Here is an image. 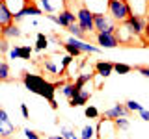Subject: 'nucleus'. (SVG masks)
Returning <instances> with one entry per match:
<instances>
[{
    "mask_svg": "<svg viewBox=\"0 0 149 139\" xmlns=\"http://www.w3.org/2000/svg\"><path fill=\"white\" fill-rule=\"evenodd\" d=\"M58 21H60V28H67V26H71L73 22H77V13L71 11L69 8H65L63 11L58 13Z\"/></svg>",
    "mask_w": 149,
    "mask_h": 139,
    "instance_id": "14",
    "label": "nucleus"
},
{
    "mask_svg": "<svg viewBox=\"0 0 149 139\" xmlns=\"http://www.w3.org/2000/svg\"><path fill=\"white\" fill-rule=\"evenodd\" d=\"M95 43L99 48H116V46H119V37L116 32H97L95 34Z\"/></svg>",
    "mask_w": 149,
    "mask_h": 139,
    "instance_id": "6",
    "label": "nucleus"
},
{
    "mask_svg": "<svg viewBox=\"0 0 149 139\" xmlns=\"http://www.w3.org/2000/svg\"><path fill=\"white\" fill-rule=\"evenodd\" d=\"M9 48H11L9 41H8V39H2V37H0V54H8V52H9Z\"/></svg>",
    "mask_w": 149,
    "mask_h": 139,
    "instance_id": "32",
    "label": "nucleus"
},
{
    "mask_svg": "<svg viewBox=\"0 0 149 139\" xmlns=\"http://www.w3.org/2000/svg\"><path fill=\"white\" fill-rule=\"evenodd\" d=\"M136 71L142 74L143 78H149V65H140V67H136Z\"/></svg>",
    "mask_w": 149,
    "mask_h": 139,
    "instance_id": "36",
    "label": "nucleus"
},
{
    "mask_svg": "<svg viewBox=\"0 0 149 139\" xmlns=\"http://www.w3.org/2000/svg\"><path fill=\"white\" fill-rule=\"evenodd\" d=\"M54 139H65V137H63V136H56Z\"/></svg>",
    "mask_w": 149,
    "mask_h": 139,
    "instance_id": "40",
    "label": "nucleus"
},
{
    "mask_svg": "<svg viewBox=\"0 0 149 139\" xmlns=\"http://www.w3.org/2000/svg\"><path fill=\"white\" fill-rule=\"evenodd\" d=\"M90 98H91V91L84 87V89L77 91V93L73 95V98L69 100V106H71V108H80V106H86Z\"/></svg>",
    "mask_w": 149,
    "mask_h": 139,
    "instance_id": "13",
    "label": "nucleus"
},
{
    "mask_svg": "<svg viewBox=\"0 0 149 139\" xmlns=\"http://www.w3.org/2000/svg\"><path fill=\"white\" fill-rule=\"evenodd\" d=\"M22 80V85L26 87L30 93H34V95L41 96V98H45L47 102L50 104V108L52 109H58V104H56V89H58V83H52L49 80H45L41 74H34V72H22L21 76Z\"/></svg>",
    "mask_w": 149,
    "mask_h": 139,
    "instance_id": "1",
    "label": "nucleus"
},
{
    "mask_svg": "<svg viewBox=\"0 0 149 139\" xmlns=\"http://www.w3.org/2000/svg\"><path fill=\"white\" fill-rule=\"evenodd\" d=\"M22 133H24V137H26V139H41V137H39V133L34 132V130H30V128H24V130H22Z\"/></svg>",
    "mask_w": 149,
    "mask_h": 139,
    "instance_id": "33",
    "label": "nucleus"
},
{
    "mask_svg": "<svg viewBox=\"0 0 149 139\" xmlns=\"http://www.w3.org/2000/svg\"><path fill=\"white\" fill-rule=\"evenodd\" d=\"M93 76L95 74H91V72H82V74H78L77 78H74V87H77V91H80L86 87V83H90L93 80Z\"/></svg>",
    "mask_w": 149,
    "mask_h": 139,
    "instance_id": "18",
    "label": "nucleus"
},
{
    "mask_svg": "<svg viewBox=\"0 0 149 139\" xmlns=\"http://www.w3.org/2000/svg\"><path fill=\"white\" fill-rule=\"evenodd\" d=\"M43 69L49 74H56V76H58V74H63V69L58 67V65L54 63V59H45V61H43Z\"/></svg>",
    "mask_w": 149,
    "mask_h": 139,
    "instance_id": "20",
    "label": "nucleus"
},
{
    "mask_svg": "<svg viewBox=\"0 0 149 139\" xmlns=\"http://www.w3.org/2000/svg\"><path fill=\"white\" fill-rule=\"evenodd\" d=\"M2 2H4V0H0V4H2Z\"/></svg>",
    "mask_w": 149,
    "mask_h": 139,
    "instance_id": "43",
    "label": "nucleus"
},
{
    "mask_svg": "<svg viewBox=\"0 0 149 139\" xmlns=\"http://www.w3.org/2000/svg\"><path fill=\"white\" fill-rule=\"evenodd\" d=\"M13 22V13L8 9L6 4H0V28H4V26H8V24H11Z\"/></svg>",
    "mask_w": 149,
    "mask_h": 139,
    "instance_id": "17",
    "label": "nucleus"
},
{
    "mask_svg": "<svg viewBox=\"0 0 149 139\" xmlns=\"http://www.w3.org/2000/svg\"><path fill=\"white\" fill-rule=\"evenodd\" d=\"M34 54V46L30 45H21V59H30Z\"/></svg>",
    "mask_w": 149,
    "mask_h": 139,
    "instance_id": "29",
    "label": "nucleus"
},
{
    "mask_svg": "<svg viewBox=\"0 0 149 139\" xmlns=\"http://www.w3.org/2000/svg\"><path fill=\"white\" fill-rule=\"evenodd\" d=\"M63 48H65V52H67V54H71L73 58H80V56L84 54L80 48H77V46H74V45L67 43V41H65V43H63Z\"/></svg>",
    "mask_w": 149,
    "mask_h": 139,
    "instance_id": "25",
    "label": "nucleus"
},
{
    "mask_svg": "<svg viewBox=\"0 0 149 139\" xmlns=\"http://www.w3.org/2000/svg\"><path fill=\"white\" fill-rule=\"evenodd\" d=\"M67 43L74 45L77 48H80L84 54H101V52H102V48H99L97 45H90L88 41L78 39V37H73V35H69V37H67Z\"/></svg>",
    "mask_w": 149,
    "mask_h": 139,
    "instance_id": "10",
    "label": "nucleus"
},
{
    "mask_svg": "<svg viewBox=\"0 0 149 139\" xmlns=\"http://www.w3.org/2000/svg\"><path fill=\"white\" fill-rule=\"evenodd\" d=\"M116 34H118V37H119V43H121V45H129V46H132V45H134V41H138L140 46H147L146 41H143V39H138V37L134 35L132 32H130L129 28L123 24V22H119V26H118V30H116Z\"/></svg>",
    "mask_w": 149,
    "mask_h": 139,
    "instance_id": "8",
    "label": "nucleus"
},
{
    "mask_svg": "<svg viewBox=\"0 0 149 139\" xmlns=\"http://www.w3.org/2000/svg\"><path fill=\"white\" fill-rule=\"evenodd\" d=\"M95 74H99V76H102V78H108V76H112L114 74V63L112 61H97L95 63Z\"/></svg>",
    "mask_w": 149,
    "mask_h": 139,
    "instance_id": "15",
    "label": "nucleus"
},
{
    "mask_svg": "<svg viewBox=\"0 0 149 139\" xmlns=\"http://www.w3.org/2000/svg\"><path fill=\"white\" fill-rule=\"evenodd\" d=\"M8 58L9 59H21V45H11L8 52Z\"/></svg>",
    "mask_w": 149,
    "mask_h": 139,
    "instance_id": "30",
    "label": "nucleus"
},
{
    "mask_svg": "<svg viewBox=\"0 0 149 139\" xmlns=\"http://www.w3.org/2000/svg\"><path fill=\"white\" fill-rule=\"evenodd\" d=\"M84 115H86L88 119H99V109L95 108V106H86V108H84Z\"/></svg>",
    "mask_w": 149,
    "mask_h": 139,
    "instance_id": "28",
    "label": "nucleus"
},
{
    "mask_svg": "<svg viewBox=\"0 0 149 139\" xmlns=\"http://www.w3.org/2000/svg\"><path fill=\"white\" fill-rule=\"evenodd\" d=\"M97 136V128L93 124H84L82 130H80V137L82 139H93Z\"/></svg>",
    "mask_w": 149,
    "mask_h": 139,
    "instance_id": "23",
    "label": "nucleus"
},
{
    "mask_svg": "<svg viewBox=\"0 0 149 139\" xmlns=\"http://www.w3.org/2000/svg\"><path fill=\"white\" fill-rule=\"evenodd\" d=\"M73 139H82V137H80V136H74V137H73Z\"/></svg>",
    "mask_w": 149,
    "mask_h": 139,
    "instance_id": "41",
    "label": "nucleus"
},
{
    "mask_svg": "<svg viewBox=\"0 0 149 139\" xmlns=\"http://www.w3.org/2000/svg\"><path fill=\"white\" fill-rule=\"evenodd\" d=\"M73 59H74V58H73L71 54H65L63 58H62V69H63V72H65V69H67L69 65L73 63Z\"/></svg>",
    "mask_w": 149,
    "mask_h": 139,
    "instance_id": "34",
    "label": "nucleus"
},
{
    "mask_svg": "<svg viewBox=\"0 0 149 139\" xmlns=\"http://www.w3.org/2000/svg\"><path fill=\"white\" fill-rule=\"evenodd\" d=\"M49 139H54V137H49Z\"/></svg>",
    "mask_w": 149,
    "mask_h": 139,
    "instance_id": "44",
    "label": "nucleus"
},
{
    "mask_svg": "<svg viewBox=\"0 0 149 139\" xmlns=\"http://www.w3.org/2000/svg\"><path fill=\"white\" fill-rule=\"evenodd\" d=\"M60 136H63L65 139H73L74 136H77V133H74L71 128H62V132H60Z\"/></svg>",
    "mask_w": 149,
    "mask_h": 139,
    "instance_id": "35",
    "label": "nucleus"
},
{
    "mask_svg": "<svg viewBox=\"0 0 149 139\" xmlns=\"http://www.w3.org/2000/svg\"><path fill=\"white\" fill-rule=\"evenodd\" d=\"M47 48H49V37H47L45 34H37L34 50H36V52H45Z\"/></svg>",
    "mask_w": 149,
    "mask_h": 139,
    "instance_id": "19",
    "label": "nucleus"
},
{
    "mask_svg": "<svg viewBox=\"0 0 149 139\" xmlns=\"http://www.w3.org/2000/svg\"><path fill=\"white\" fill-rule=\"evenodd\" d=\"M21 115H22L24 119L30 117V109H28V106H26V104H21Z\"/></svg>",
    "mask_w": 149,
    "mask_h": 139,
    "instance_id": "37",
    "label": "nucleus"
},
{
    "mask_svg": "<svg viewBox=\"0 0 149 139\" xmlns=\"http://www.w3.org/2000/svg\"><path fill=\"white\" fill-rule=\"evenodd\" d=\"M123 24L127 26L129 30L138 37V39H143V34H146V24H147V17L140 15V13H132V15H130L127 21L123 22ZM143 41H146V39H143Z\"/></svg>",
    "mask_w": 149,
    "mask_h": 139,
    "instance_id": "4",
    "label": "nucleus"
},
{
    "mask_svg": "<svg viewBox=\"0 0 149 139\" xmlns=\"http://www.w3.org/2000/svg\"><path fill=\"white\" fill-rule=\"evenodd\" d=\"M125 106L129 108L130 113H134V111H138V113H140V111L143 109V106L140 104V102H136V100H127V102H125Z\"/></svg>",
    "mask_w": 149,
    "mask_h": 139,
    "instance_id": "31",
    "label": "nucleus"
},
{
    "mask_svg": "<svg viewBox=\"0 0 149 139\" xmlns=\"http://www.w3.org/2000/svg\"><path fill=\"white\" fill-rule=\"evenodd\" d=\"M132 71V67L127 63H114V72L116 74H129Z\"/></svg>",
    "mask_w": 149,
    "mask_h": 139,
    "instance_id": "27",
    "label": "nucleus"
},
{
    "mask_svg": "<svg viewBox=\"0 0 149 139\" xmlns=\"http://www.w3.org/2000/svg\"><path fill=\"white\" fill-rule=\"evenodd\" d=\"M4 4H6L8 9L13 13V15H15V13L22 11V9H24L30 2H28V0H4Z\"/></svg>",
    "mask_w": 149,
    "mask_h": 139,
    "instance_id": "16",
    "label": "nucleus"
},
{
    "mask_svg": "<svg viewBox=\"0 0 149 139\" xmlns=\"http://www.w3.org/2000/svg\"><path fill=\"white\" fill-rule=\"evenodd\" d=\"M106 13H108V15L119 24V22L127 21L134 11H132V6L129 4V0H108Z\"/></svg>",
    "mask_w": 149,
    "mask_h": 139,
    "instance_id": "2",
    "label": "nucleus"
},
{
    "mask_svg": "<svg viewBox=\"0 0 149 139\" xmlns=\"http://www.w3.org/2000/svg\"><path fill=\"white\" fill-rule=\"evenodd\" d=\"M15 130H17V126L11 122L8 111L4 108H0V139H11Z\"/></svg>",
    "mask_w": 149,
    "mask_h": 139,
    "instance_id": "7",
    "label": "nucleus"
},
{
    "mask_svg": "<svg viewBox=\"0 0 149 139\" xmlns=\"http://www.w3.org/2000/svg\"><path fill=\"white\" fill-rule=\"evenodd\" d=\"M114 126H116V130H127V128L130 126V120H129V117L114 119Z\"/></svg>",
    "mask_w": 149,
    "mask_h": 139,
    "instance_id": "26",
    "label": "nucleus"
},
{
    "mask_svg": "<svg viewBox=\"0 0 149 139\" xmlns=\"http://www.w3.org/2000/svg\"><path fill=\"white\" fill-rule=\"evenodd\" d=\"M95 34L97 32H116L118 30V22L112 19L106 11H102V13H95Z\"/></svg>",
    "mask_w": 149,
    "mask_h": 139,
    "instance_id": "5",
    "label": "nucleus"
},
{
    "mask_svg": "<svg viewBox=\"0 0 149 139\" xmlns=\"http://www.w3.org/2000/svg\"><path fill=\"white\" fill-rule=\"evenodd\" d=\"M65 30L69 32V35H73V37H78V39H84L86 37V32L82 30L80 26H78V22H73L71 26H67Z\"/></svg>",
    "mask_w": 149,
    "mask_h": 139,
    "instance_id": "24",
    "label": "nucleus"
},
{
    "mask_svg": "<svg viewBox=\"0 0 149 139\" xmlns=\"http://www.w3.org/2000/svg\"><path fill=\"white\" fill-rule=\"evenodd\" d=\"M119 117H130V111L129 108L125 104H114L110 109H104V113H102V119H110V120H114V119H119Z\"/></svg>",
    "mask_w": 149,
    "mask_h": 139,
    "instance_id": "11",
    "label": "nucleus"
},
{
    "mask_svg": "<svg viewBox=\"0 0 149 139\" xmlns=\"http://www.w3.org/2000/svg\"><path fill=\"white\" fill-rule=\"evenodd\" d=\"M62 89V95L65 96L67 100H71L73 98V95L77 93V87H74V82H63V85L60 87Z\"/></svg>",
    "mask_w": 149,
    "mask_h": 139,
    "instance_id": "21",
    "label": "nucleus"
},
{
    "mask_svg": "<svg viewBox=\"0 0 149 139\" xmlns=\"http://www.w3.org/2000/svg\"><path fill=\"white\" fill-rule=\"evenodd\" d=\"M28 2H36V0H28Z\"/></svg>",
    "mask_w": 149,
    "mask_h": 139,
    "instance_id": "42",
    "label": "nucleus"
},
{
    "mask_svg": "<svg viewBox=\"0 0 149 139\" xmlns=\"http://www.w3.org/2000/svg\"><path fill=\"white\" fill-rule=\"evenodd\" d=\"M11 80V71H9L8 61L0 59V82H9Z\"/></svg>",
    "mask_w": 149,
    "mask_h": 139,
    "instance_id": "22",
    "label": "nucleus"
},
{
    "mask_svg": "<svg viewBox=\"0 0 149 139\" xmlns=\"http://www.w3.org/2000/svg\"><path fill=\"white\" fill-rule=\"evenodd\" d=\"M143 39H146V43L149 46V17H147V24H146V34H143Z\"/></svg>",
    "mask_w": 149,
    "mask_h": 139,
    "instance_id": "39",
    "label": "nucleus"
},
{
    "mask_svg": "<svg viewBox=\"0 0 149 139\" xmlns=\"http://www.w3.org/2000/svg\"><path fill=\"white\" fill-rule=\"evenodd\" d=\"M0 37H2V39H8V41L19 39V37H22V30L17 22H11V24L0 28Z\"/></svg>",
    "mask_w": 149,
    "mask_h": 139,
    "instance_id": "12",
    "label": "nucleus"
},
{
    "mask_svg": "<svg viewBox=\"0 0 149 139\" xmlns=\"http://www.w3.org/2000/svg\"><path fill=\"white\" fill-rule=\"evenodd\" d=\"M93 21H95V13L88 6H80L77 9V22H78V26L86 32V35L95 34V22Z\"/></svg>",
    "mask_w": 149,
    "mask_h": 139,
    "instance_id": "3",
    "label": "nucleus"
},
{
    "mask_svg": "<svg viewBox=\"0 0 149 139\" xmlns=\"http://www.w3.org/2000/svg\"><path fill=\"white\" fill-rule=\"evenodd\" d=\"M36 4L43 9V15H47V13H60L67 8L65 0H36Z\"/></svg>",
    "mask_w": 149,
    "mask_h": 139,
    "instance_id": "9",
    "label": "nucleus"
},
{
    "mask_svg": "<svg viewBox=\"0 0 149 139\" xmlns=\"http://www.w3.org/2000/svg\"><path fill=\"white\" fill-rule=\"evenodd\" d=\"M140 117H142V120H147V122H149V109L143 108L142 111H140Z\"/></svg>",
    "mask_w": 149,
    "mask_h": 139,
    "instance_id": "38",
    "label": "nucleus"
}]
</instances>
